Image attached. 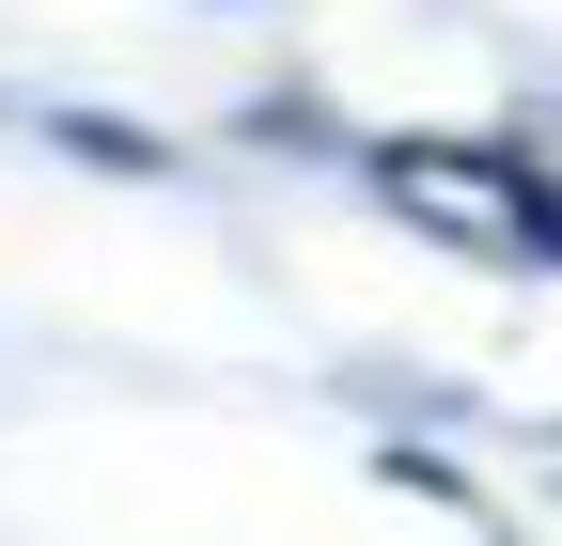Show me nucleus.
I'll use <instances>...</instances> for the list:
<instances>
[{"instance_id":"f257e3e1","label":"nucleus","mask_w":562,"mask_h":546,"mask_svg":"<svg viewBox=\"0 0 562 546\" xmlns=\"http://www.w3.org/2000/svg\"><path fill=\"white\" fill-rule=\"evenodd\" d=\"M375 172H391L406 219H438V235L501 250V265H562V187H547V172H516V157H453V141H406V157H375Z\"/></svg>"}]
</instances>
